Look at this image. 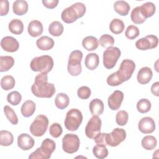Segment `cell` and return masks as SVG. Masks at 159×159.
Returning <instances> with one entry per match:
<instances>
[{"label":"cell","mask_w":159,"mask_h":159,"mask_svg":"<svg viewBox=\"0 0 159 159\" xmlns=\"http://www.w3.org/2000/svg\"><path fill=\"white\" fill-rule=\"evenodd\" d=\"M159 82L157 81L152 84L151 86V92L156 96H159Z\"/></svg>","instance_id":"obj_49"},{"label":"cell","mask_w":159,"mask_h":159,"mask_svg":"<svg viewBox=\"0 0 159 159\" xmlns=\"http://www.w3.org/2000/svg\"><path fill=\"white\" fill-rule=\"evenodd\" d=\"M91 89L89 87L83 86L78 88L77 91L78 96L81 99H87L91 96Z\"/></svg>","instance_id":"obj_45"},{"label":"cell","mask_w":159,"mask_h":159,"mask_svg":"<svg viewBox=\"0 0 159 159\" xmlns=\"http://www.w3.org/2000/svg\"><path fill=\"white\" fill-rule=\"evenodd\" d=\"M70 103V99L65 93H58L55 99V104L60 109H65Z\"/></svg>","instance_id":"obj_29"},{"label":"cell","mask_w":159,"mask_h":159,"mask_svg":"<svg viewBox=\"0 0 159 159\" xmlns=\"http://www.w3.org/2000/svg\"><path fill=\"white\" fill-rule=\"evenodd\" d=\"M158 43V39L156 35H148L141 38L135 42L136 47L141 50H147L155 48Z\"/></svg>","instance_id":"obj_13"},{"label":"cell","mask_w":159,"mask_h":159,"mask_svg":"<svg viewBox=\"0 0 159 159\" xmlns=\"http://www.w3.org/2000/svg\"><path fill=\"white\" fill-rule=\"evenodd\" d=\"M4 112L8 120L12 125H17L18 124V117L14 111L10 106L6 105L4 107Z\"/></svg>","instance_id":"obj_38"},{"label":"cell","mask_w":159,"mask_h":159,"mask_svg":"<svg viewBox=\"0 0 159 159\" xmlns=\"http://www.w3.org/2000/svg\"><path fill=\"white\" fill-rule=\"evenodd\" d=\"M55 87L53 83L48 82L47 73L38 74L34 80V83L31 86V91L33 94L38 98H50L55 93Z\"/></svg>","instance_id":"obj_2"},{"label":"cell","mask_w":159,"mask_h":159,"mask_svg":"<svg viewBox=\"0 0 159 159\" xmlns=\"http://www.w3.org/2000/svg\"><path fill=\"white\" fill-rule=\"evenodd\" d=\"M49 132L53 137L58 138L61 135L63 132L62 127L58 123H53L50 126Z\"/></svg>","instance_id":"obj_44"},{"label":"cell","mask_w":159,"mask_h":159,"mask_svg":"<svg viewBox=\"0 0 159 159\" xmlns=\"http://www.w3.org/2000/svg\"><path fill=\"white\" fill-rule=\"evenodd\" d=\"M93 153L95 157L99 159H103L108 155V150L106 147L99 145H96L93 147Z\"/></svg>","instance_id":"obj_39"},{"label":"cell","mask_w":159,"mask_h":159,"mask_svg":"<svg viewBox=\"0 0 159 159\" xmlns=\"http://www.w3.org/2000/svg\"><path fill=\"white\" fill-rule=\"evenodd\" d=\"M124 22L119 19H114L109 24V29L114 34H121L124 30Z\"/></svg>","instance_id":"obj_31"},{"label":"cell","mask_w":159,"mask_h":159,"mask_svg":"<svg viewBox=\"0 0 159 159\" xmlns=\"http://www.w3.org/2000/svg\"><path fill=\"white\" fill-rule=\"evenodd\" d=\"M56 148L55 142L48 138L43 140L40 147L33 152L29 156V159H48Z\"/></svg>","instance_id":"obj_4"},{"label":"cell","mask_w":159,"mask_h":159,"mask_svg":"<svg viewBox=\"0 0 159 159\" xmlns=\"http://www.w3.org/2000/svg\"><path fill=\"white\" fill-rule=\"evenodd\" d=\"M140 7L146 18L152 17L154 15L156 11L155 5L152 2H147Z\"/></svg>","instance_id":"obj_36"},{"label":"cell","mask_w":159,"mask_h":159,"mask_svg":"<svg viewBox=\"0 0 159 159\" xmlns=\"http://www.w3.org/2000/svg\"><path fill=\"white\" fill-rule=\"evenodd\" d=\"M139 34L140 31L139 28L134 25H130L128 26L125 32V37L130 40H133L137 38L139 35Z\"/></svg>","instance_id":"obj_41"},{"label":"cell","mask_w":159,"mask_h":159,"mask_svg":"<svg viewBox=\"0 0 159 159\" xmlns=\"http://www.w3.org/2000/svg\"><path fill=\"white\" fill-rule=\"evenodd\" d=\"M48 125V119L43 114L38 115L30 126V132L35 137H41L46 132Z\"/></svg>","instance_id":"obj_8"},{"label":"cell","mask_w":159,"mask_h":159,"mask_svg":"<svg viewBox=\"0 0 159 159\" xmlns=\"http://www.w3.org/2000/svg\"><path fill=\"white\" fill-rule=\"evenodd\" d=\"M63 26L61 22L55 20L52 22L48 27L49 33L55 37H58L61 35L63 32Z\"/></svg>","instance_id":"obj_34"},{"label":"cell","mask_w":159,"mask_h":159,"mask_svg":"<svg viewBox=\"0 0 159 159\" xmlns=\"http://www.w3.org/2000/svg\"><path fill=\"white\" fill-rule=\"evenodd\" d=\"M35 144L34 139L27 134H21L17 137V145L23 150L31 149Z\"/></svg>","instance_id":"obj_17"},{"label":"cell","mask_w":159,"mask_h":159,"mask_svg":"<svg viewBox=\"0 0 159 159\" xmlns=\"http://www.w3.org/2000/svg\"><path fill=\"white\" fill-rule=\"evenodd\" d=\"M42 3L45 7L48 9H53L57 7L58 0H42Z\"/></svg>","instance_id":"obj_48"},{"label":"cell","mask_w":159,"mask_h":159,"mask_svg":"<svg viewBox=\"0 0 159 159\" xmlns=\"http://www.w3.org/2000/svg\"><path fill=\"white\" fill-rule=\"evenodd\" d=\"M99 63V56L96 53H90L86 56L84 60V65L88 70H95L98 66Z\"/></svg>","instance_id":"obj_21"},{"label":"cell","mask_w":159,"mask_h":159,"mask_svg":"<svg viewBox=\"0 0 159 159\" xmlns=\"http://www.w3.org/2000/svg\"><path fill=\"white\" fill-rule=\"evenodd\" d=\"M30 67L33 71L48 73L53 67V60L50 56L47 55L37 57L31 60Z\"/></svg>","instance_id":"obj_5"},{"label":"cell","mask_w":159,"mask_h":159,"mask_svg":"<svg viewBox=\"0 0 159 159\" xmlns=\"http://www.w3.org/2000/svg\"><path fill=\"white\" fill-rule=\"evenodd\" d=\"M15 80L12 76L6 75L3 76L1 80V86L6 91L12 89L15 86Z\"/></svg>","instance_id":"obj_35"},{"label":"cell","mask_w":159,"mask_h":159,"mask_svg":"<svg viewBox=\"0 0 159 159\" xmlns=\"http://www.w3.org/2000/svg\"><path fill=\"white\" fill-rule=\"evenodd\" d=\"M83 47L88 51H93L96 50L99 45L98 39L93 36H87L83 39Z\"/></svg>","instance_id":"obj_26"},{"label":"cell","mask_w":159,"mask_h":159,"mask_svg":"<svg viewBox=\"0 0 159 159\" xmlns=\"http://www.w3.org/2000/svg\"><path fill=\"white\" fill-rule=\"evenodd\" d=\"M138 129L143 134H151L155 130V121L150 117H144L139 120Z\"/></svg>","instance_id":"obj_15"},{"label":"cell","mask_w":159,"mask_h":159,"mask_svg":"<svg viewBox=\"0 0 159 159\" xmlns=\"http://www.w3.org/2000/svg\"><path fill=\"white\" fill-rule=\"evenodd\" d=\"M120 50L116 47H107L103 52V65L107 69L114 67L120 57Z\"/></svg>","instance_id":"obj_9"},{"label":"cell","mask_w":159,"mask_h":159,"mask_svg":"<svg viewBox=\"0 0 159 159\" xmlns=\"http://www.w3.org/2000/svg\"><path fill=\"white\" fill-rule=\"evenodd\" d=\"M14 142V137L11 132L8 130H2L0 132V144L2 146H9Z\"/></svg>","instance_id":"obj_32"},{"label":"cell","mask_w":159,"mask_h":159,"mask_svg":"<svg viewBox=\"0 0 159 159\" xmlns=\"http://www.w3.org/2000/svg\"><path fill=\"white\" fill-rule=\"evenodd\" d=\"M86 11V6L83 3L76 2L65 9L61 12V17L63 21L66 24L73 23L78 18L82 17Z\"/></svg>","instance_id":"obj_3"},{"label":"cell","mask_w":159,"mask_h":159,"mask_svg":"<svg viewBox=\"0 0 159 159\" xmlns=\"http://www.w3.org/2000/svg\"><path fill=\"white\" fill-rule=\"evenodd\" d=\"M83 58V53L81 51L76 50L70 55L68 62V71L71 76H78L82 70L81 62Z\"/></svg>","instance_id":"obj_7"},{"label":"cell","mask_w":159,"mask_h":159,"mask_svg":"<svg viewBox=\"0 0 159 159\" xmlns=\"http://www.w3.org/2000/svg\"><path fill=\"white\" fill-rule=\"evenodd\" d=\"M114 9L119 15L125 16L128 14L130 6L125 1H117L114 4Z\"/></svg>","instance_id":"obj_25"},{"label":"cell","mask_w":159,"mask_h":159,"mask_svg":"<svg viewBox=\"0 0 159 159\" xmlns=\"http://www.w3.org/2000/svg\"><path fill=\"white\" fill-rule=\"evenodd\" d=\"M14 64V59L11 56L0 57V71L4 72L10 70Z\"/></svg>","instance_id":"obj_30"},{"label":"cell","mask_w":159,"mask_h":159,"mask_svg":"<svg viewBox=\"0 0 159 159\" xmlns=\"http://www.w3.org/2000/svg\"><path fill=\"white\" fill-rule=\"evenodd\" d=\"M99 44L102 47H112L114 44V39L109 34H104L101 36L99 40Z\"/></svg>","instance_id":"obj_43"},{"label":"cell","mask_w":159,"mask_h":159,"mask_svg":"<svg viewBox=\"0 0 159 159\" xmlns=\"http://www.w3.org/2000/svg\"><path fill=\"white\" fill-rule=\"evenodd\" d=\"M126 138V132L124 129L120 128H116L108 134L106 136V143L107 145L111 147H116L122 142Z\"/></svg>","instance_id":"obj_12"},{"label":"cell","mask_w":159,"mask_h":159,"mask_svg":"<svg viewBox=\"0 0 159 159\" xmlns=\"http://www.w3.org/2000/svg\"><path fill=\"white\" fill-rule=\"evenodd\" d=\"M102 122L101 119L98 116H93L88 122L85 127V134L91 139H94V137L100 133Z\"/></svg>","instance_id":"obj_11"},{"label":"cell","mask_w":159,"mask_h":159,"mask_svg":"<svg viewBox=\"0 0 159 159\" xmlns=\"http://www.w3.org/2000/svg\"><path fill=\"white\" fill-rule=\"evenodd\" d=\"M9 3L7 0H1L0 1V15L6 16L9 12Z\"/></svg>","instance_id":"obj_47"},{"label":"cell","mask_w":159,"mask_h":159,"mask_svg":"<svg viewBox=\"0 0 159 159\" xmlns=\"http://www.w3.org/2000/svg\"><path fill=\"white\" fill-rule=\"evenodd\" d=\"M153 73L150 68L145 66L139 70L137 73V81L141 84H146L152 80Z\"/></svg>","instance_id":"obj_18"},{"label":"cell","mask_w":159,"mask_h":159,"mask_svg":"<svg viewBox=\"0 0 159 159\" xmlns=\"http://www.w3.org/2000/svg\"><path fill=\"white\" fill-rule=\"evenodd\" d=\"M36 106L35 102L32 100L25 101L21 106L20 111L22 116L25 117H30L35 111Z\"/></svg>","instance_id":"obj_24"},{"label":"cell","mask_w":159,"mask_h":159,"mask_svg":"<svg viewBox=\"0 0 159 159\" xmlns=\"http://www.w3.org/2000/svg\"><path fill=\"white\" fill-rule=\"evenodd\" d=\"M130 18L132 21L136 24H142L147 19V18L143 14L140 6H137L133 9L130 14Z\"/></svg>","instance_id":"obj_27"},{"label":"cell","mask_w":159,"mask_h":159,"mask_svg":"<svg viewBox=\"0 0 159 159\" xmlns=\"http://www.w3.org/2000/svg\"><path fill=\"white\" fill-rule=\"evenodd\" d=\"M141 144L144 149L147 150H151L156 147L157 140L154 136L147 135L142 139Z\"/></svg>","instance_id":"obj_33"},{"label":"cell","mask_w":159,"mask_h":159,"mask_svg":"<svg viewBox=\"0 0 159 159\" xmlns=\"http://www.w3.org/2000/svg\"><path fill=\"white\" fill-rule=\"evenodd\" d=\"M152 104L150 101L145 98L140 99L137 103V109L142 114L148 112L150 110Z\"/></svg>","instance_id":"obj_37"},{"label":"cell","mask_w":159,"mask_h":159,"mask_svg":"<svg viewBox=\"0 0 159 159\" xmlns=\"http://www.w3.org/2000/svg\"><path fill=\"white\" fill-rule=\"evenodd\" d=\"M80 139L76 134H66L62 139V148L67 153H74L80 148Z\"/></svg>","instance_id":"obj_10"},{"label":"cell","mask_w":159,"mask_h":159,"mask_svg":"<svg viewBox=\"0 0 159 159\" xmlns=\"http://www.w3.org/2000/svg\"><path fill=\"white\" fill-rule=\"evenodd\" d=\"M27 30L30 36L33 37H39L42 35L43 32V25L39 20H33L29 24Z\"/></svg>","instance_id":"obj_19"},{"label":"cell","mask_w":159,"mask_h":159,"mask_svg":"<svg viewBox=\"0 0 159 159\" xmlns=\"http://www.w3.org/2000/svg\"><path fill=\"white\" fill-rule=\"evenodd\" d=\"M135 69V64L134 61L129 59L124 60L120 63L119 69L107 77V83L111 86L121 84L131 78Z\"/></svg>","instance_id":"obj_1"},{"label":"cell","mask_w":159,"mask_h":159,"mask_svg":"<svg viewBox=\"0 0 159 159\" xmlns=\"http://www.w3.org/2000/svg\"><path fill=\"white\" fill-rule=\"evenodd\" d=\"M36 45L41 50H48L53 47L54 41L52 38L45 35L37 40Z\"/></svg>","instance_id":"obj_22"},{"label":"cell","mask_w":159,"mask_h":159,"mask_svg":"<svg viewBox=\"0 0 159 159\" xmlns=\"http://www.w3.org/2000/svg\"><path fill=\"white\" fill-rule=\"evenodd\" d=\"M129 119L128 113L124 110H120L117 112L116 116V123L120 126L125 125Z\"/></svg>","instance_id":"obj_42"},{"label":"cell","mask_w":159,"mask_h":159,"mask_svg":"<svg viewBox=\"0 0 159 159\" xmlns=\"http://www.w3.org/2000/svg\"><path fill=\"white\" fill-rule=\"evenodd\" d=\"M124 99V93L119 90L114 91L108 98V106L111 110L116 111L121 106Z\"/></svg>","instance_id":"obj_14"},{"label":"cell","mask_w":159,"mask_h":159,"mask_svg":"<svg viewBox=\"0 0 159 159\" xmlns=\"http://www.w3.org/2000/svg\"><path fill=\"white\" fill-rule=\"evenodd\" d=\"M83 121V115L81 112L78 109H70L65 119V126L68 130L75 131L80 126Z\"/></svg>","instance_id":"obj_6"},{"label":"cell","mask_w":159,"mask_h":159,"mask_svg":"<svg viewBox=\"0 0 159 159\" xmlns=\"http://www.w3.org/2000/svg\"><path fill=\"white\" fill-rule=\"evenodd\" d=\"M106 136L107 133H99L94 139L96 143L103 146L107 145L106 143Z\"/></svg>","instance_id":"obj_46"},{"label":"cell","mask_w":159,"mask_h":159,"mask_svg":"<svg viewBox=\"0 0 159 159\" xmlns=\"http://www.w3.org/2000/svg\"><path fill=\"white\" fill-rule=\"evenodd\" d=\"M12 10L17 16H22L28 11V4L26 1L17 0L13 2Z\"/></svg>","instance_id":"obj_23"},{"label":"cell","mask_w":159,"mask_h":159,"mask_svg":"<svg viewBox=\"0 0 159 159\" xmlns=\"http://www.w3.org/2000/svg\"><path fill=\"white\" fill-rule=\"evenodd\" d=\"M8 28L11 33L15 35H20L24 30V24L20 20L14 19L9 23Z\"/></svg>","instance_id":"obj_28"},{"label":"cell","mask_w":159,"mask_h":159,"mask_svg":"<svg viewBox=\"0 0 159 159\" xmlns=\"http://www.w3.org/2000/svg\"><path fill=\"white\" fill-rule=\"evenodd\" d=\"M22 100V96L18 91H12L7 96V101L12 106L18 105Z\"/></svg>","instance_id":"obj_40"},{"label":"cell","mask_w":159,"mask_h":159,"mask_svg":"<svg viewBox=\"0 0 159 159\" xmlns=\"http://www.w3.org/2000/svg\"><path fill=\"white\" fill-rule=\"evenodd\" d=\"M89 111L93 116H100L104 111V103L103 102L98 98L93 99L89 105Z\"/></svg>","instance_id":"obj_20"},{"label":"cell","mask_w":159,"mask_h":159,"mask_svg":"<svg viewBox=\"0 0 159 159\" xmlns=\"http://www.w3.org/2000/svg\"><path fill=\"white\" fill-rule=\"evenodd\" d=\"M1 47L7 52H15L19 49V43L13 37L6 36L1 41Z\"/></svg>","instance_id":"obj_16"}]
</instances>
